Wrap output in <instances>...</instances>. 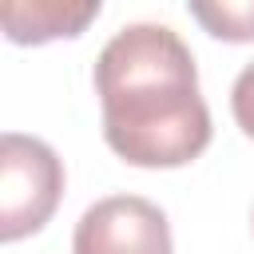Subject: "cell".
Instances as JSON below:
<instances>
[{
	"label": "cell",
	"instance_id": "obj_2",
	"mask_svg": "<svg viewBox=\"0 0 254 254\" xmlns=\"http://www.w3.org/2000/svg\"><path fill=\"white\" fill-rule=\"evenodd\" d=\"M64 163L60 155L20 131L0 135V238L16 242L36 234L60 206Z\"/></svg>",
	"mask_w": 254,
	"mask_h": 254
},
{
	"label": "cell",
	"instance_id": "obj_5",
	"mask_svg": "<svg viewBox=\"0 0 254 254\" xmlns=\"http://www.w3.org/2000/svg\"><path fill=\"white\" fill-rule=\"evenodd\" d=\"M190 16L218 40L230 44H246L254 40V0H218V4H190Z\"/></svg>",
	"mask_w": 254,
	"mask_h": 254
},
{
	"label": "cell",
	"instance_id": "obj_4",
	"mask_svg": "<svg viewBox=\"0 0 254 254\" xmlns=\"http://www.w3.org/2000/svg\"><path fill=\"white\" fill-rule=\"evenodd\" d=\"M99 16V0H4L0 20L12 44H48L79 36Z\"/></svg>",
	"mask_w": 254,
	"mask_h": 254
},
{
	"label": "cell",
	"instance_id": "obj_3",
	"mask_svg": "<svg viewBox=\"0 0 254 254\" xmlns=\"http://www.w3.org/2000/svg\"><path fill=\"white\" fill-rule=\"evenodd\" d=\"M71 254H171V222L143 194H107L79 214Z\"/></svg>",
	"mask_w": 254,
	"mask_h": 254
},
{
	"label": "cell",
	"instance_id": "obj_6",
	"mask_svg": "<svg viewBox=\"0 0 254 254\" xmlns=\"http://www.w3.org/2000/svg\"><path fill=\"white\" fill-rule=\"evenodd\" d=\"M230 111H234L238 127L254 139V60L238 71V79H234V87H230Z\"/></svg>",
	"mask_w": 254,
	"mask_h": 254
},
{
	"label": "cell",
	"instance_id": "obj_1",
	"mask_svg": "<svg viewBox=\"0 0 254 254\" xmlns=\"http://www.w3.org/2000/svg\"><path fill=\"white\" fill-rule=\"evenodd\" d=\"M103 139L131 167H183L210 143L198 67L171 24H127L95 60Z\"/></svg>",
	"mask_w": 254,
	"mask_h": 254
}]
</instances>
